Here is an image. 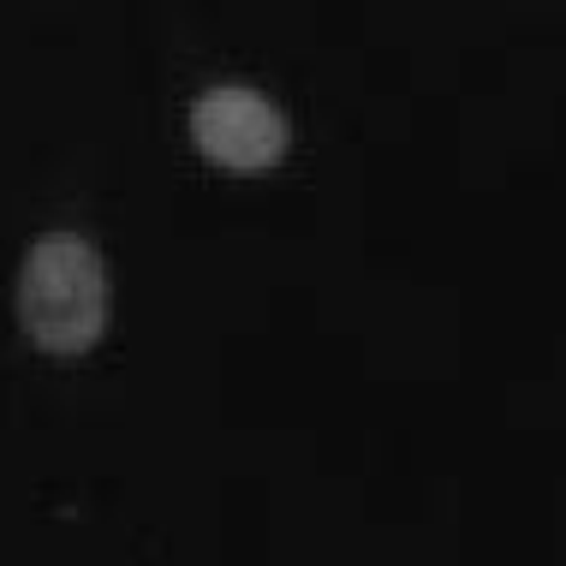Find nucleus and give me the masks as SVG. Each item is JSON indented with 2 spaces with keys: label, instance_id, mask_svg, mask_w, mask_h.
I'll list each match as a JSON object with an SVG mask.
<instances>
[{
  "label": "nucleus",
  "instance_id": "f257e3e1",
  "mask_svg": "<svg viewBox=\"0 0 566 566\" xmlns=\"http://www.w3.org/2000/svg\"><path fill=\"white\" fill-rule=\"evenodd\" d=\"M19 323L42 352L78 358L108 334V263L84 233H42L19 269Z\"/></svg>",
  "mask_w": 566,
  "mask_h": 566
},
{
  "label": "nucleus",
  "instance_id": "f03ea898",
  "mask_svg": "<svg viewBox=\"0 0 566 566\" xmlns=\"http://www.w3.org/2000/svg\"><path fill=\"white\" fill-rule=\"evenodd\" d=\"M191 144L227 174H263V167L286 161L293 126H286V114L263 90L216 84L191 102Z\"/></svg>",
  "mask_w": 566,
  "mask_h": 566
}]
</instances>
